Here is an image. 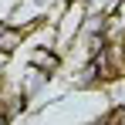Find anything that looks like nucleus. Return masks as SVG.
Returning a JSON list of instances; mask_svg holds the SVG:
<instances>
[{"instance_id":"obj_1","label":"nucleus","mask_w":125,"mask_h":125,"mask_svg":"<svg viewBox=\"0 0 125 125\" xmlns=\"http://www.w3.org/2000/svg\"><path fill=\"white\" fill-rule=\"evenodd\" d=\"M51 78H54V74H47V71H41V68H31V64H27V71L21 74V84H17V91H21L24 98H27V105H31V102H37L44 91H47Z\"/></svg>"},{"instance_id":"obj_2","label":"nucleus","mask_w":125,"mask_h":125,"mask_svg":"<svg viewBox=\"0 0 125 125\" xmlns=\"http://www.w3.org/2000/svg\"><path fill=\"white\" fill-rule=\"evenodd\" d=\"M31 68H41L47 74H58L64 64V54L61 51H54V47H31V58H27Z\"/></svg>"},{"instance_id":"obj_3","label":"nucleus","mask_w":125,"mask_h":125,"mask_svg":"<svg viewBox=\"0 0 125 125\" xmlns=\"http://www.w3.org/2000/svg\"><path fill=\"white\" fill-rule=\"evenodd\" d=\"M108 118H112V125H125V105H118V108H115Z\"/></svg>"},{"instance_id":"obj_4","label":"nucleus","mask_w":125,"mask_h":125,"mask_svg":"<svg viewBox=\"0 0 125 125\" xmlns=\"http://www.w3.org/2000/svg\"><path fill=\"white\" fill-rule=\"evenodd\" d=\"M0 125H10V115H7L3 108H0Z\"/></svg>"},{"instance_id":"obj_5","label":"nucleus","mask_w":125,"mask_h":125,"mask_svg":"<svg viewBox=\"0 0 125 125\" xmlns=\"http://www.w3.org/2000/svg\"><path fill=\"white\" fill-rule=\"evenodd\" d=\"M78 3H88V0H78Z\"/></svg>"},{"instance_id":"obj_6","label":"nucleus","mask_w":125,"mask_h":125,"mask_svg":"<svg viewBox=\"0 0 125 125\" xmlns=\"http://www.w3.org/2000/svg\"><path fill=\"white\" fill-rule=\"evenodd\" d=\"M0 95H3V88H0Z\"/></svg>"}]
</instances>
